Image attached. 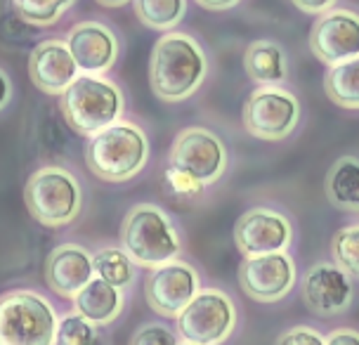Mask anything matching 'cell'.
<instances>
[{
	"label": "cell",
	"instance_id": "cell-16",
	"mask_svg": "<svg viewBox=\"0 0 359 345\" xmlns=\"http://www.w3.org/2000/svg\"><path fill=\"white\" fill-rule=\"evenodd\" d=\"M43 277L55 296L76 300V296L97 277L95 274V253L74 241L55 246L45 258Z\"/></svg>",
	"mask_w": 359,
	"mask_h": 345
},
{
	"label": "cell",
	"instance_id": "cell-11",
	"mask_svg": "<svg viewBox=\"0 0 359 345\" xmlns=\"http://www.w3.org/2000/svg\"><path fill=\"white\" fill-rule=\"evenodd\" d=\"M201 289V272L189 260H172L168 265L149 270L144 279V300L154 315L177 319Z\"/></svg>",
	"mask_w": 359,
	"mask_h": 345
},
{
	"label": "cell",
	"instance_id": "cell-22",
	"mask_svg": "<svg viewBox=\"0 0 359 345\" xmlns=\"http://www.w3.org/2000/svg\"><path fill=\"white\" fill-rule=\"evenodd\" d=\"M324 93L341 109L359 111V57L326 72Z\"/></svg>",
	"mask_w": 359,
	"mask_h": 345
},
{
	"label": "cell",
	"instance_id": "cell-15",
	"mask_svg": "<svg viewBox=\"0 0 359 345\" xmlns=\"http://www.w3.org/2000/svg\"><path fill=\"white\" fill-rule=\"evenodd\" d=\"M298 282V267L291 253L243 258L239 265V286L255 303H279Z\"/></svg>",
	"mask_w": 359,
	"mask_h": 345
},
{
	"label": "cell",
	"instance_id": "cell-8",
	"mask_svg": "<svg viewBox=\"0 0 359 345\" xmlns=\"http://www.w3.org/2000/svg\"><path fill=\"white\" fill-rule=\"evenodd\" d=\"M241 121L248 135L265 142H281L298 130L303 104L298 95L284 86L255 88L243 104Z\"/></svg>",
	"mask_w": 359,
	"mask_h": 345
},
{
	"label": "cell",
	"instance_id": "cell-33",
	"mask_svg": "<svg viewBox=\"0 0 359 345\" xmlns=\"http://www.w3.org/2000/svg\"><path fill=\"white\" fill-rule=\"evenodd\" d=\"M201 10H210V12H229L234 8H239V3L236 0H222V3H217V0H201V3H196Z\"/></svg>",
	"mask_w": 359,
	"mask_h": 345
},
{
	"label": "cell",
	"instance_id": "cell-3",
	"mask_svg": "<svg viewBox=\"0 0 359 345\" xmlns=\"http://www.w3.org/2000/svg\"><path fill=\"white\" fill-rule=\"evenodd\" d=\"M182 246V232L158 203H135L121 222V248L140 267L156 270L180 260Z\"/></svg>",
	"mask_w": 359,
	"mask_h": 345
},
{
	"label": "cell",
	"instance_id": "cell-14",
	"mask_svg": "<svg viewBox=\"0 0 359 345\" xmlns=\"http://www.w3.org/2000/svg\"><path fill=\"white\" fill-rule=\"evenodd\" d=\"M303 303L312 315L331 319L350 310L355 300L352 279L331 260H317L300 279Z\"/></svg>",
	"mask_w": 359,
	"mask_h": 345
},
{
	"label": "cell",
	"instance_id": "cell-23",
	"mask_svg": "<svg viewBox=\"0 0 359 345\" xmlns=\"http://www.w3.org/2000/svg\"><path fill=\"white\" fill-rule=\"evenodd\" d=\"M187 8L189 5L184 0H135L133 3L135 17L147 29L163 31V34L177 29V24L187 15Z\"/></svg>",
	"mask_w": 359,
	"mask_h": 345
},
{
	"label": "cell",
	"instance_id": "cell-32",
	"mask_svg": "<svg viewBox=\"0 0 359 345\" xmlns=\"http://www.w3.org/2000/svg\"><path fill=\"white\" fill-rule=\"evenodd\" d=\"M0 86H3V95H0V109H8L10 102H12V95H15V86H12V76L8 69H0Z\"/></svg>",
	"mask_w": 359,
	"mask_h": 345
},
{
	"label": "cell",
	"instance_id": "cell-21",
	"mask_svg": "<svg viewBox=\"0 0 359 345\" xmlns=\"http://www.w3.org/2000/svg\"><path fill=\"white\" fill-rule=\"evenodd\" d=\"M95 274L128 293L137 279V265L121 246H102L95 251Z\"/></svg>",
	"mask_w": 359,
	"mask_h": 345
},
{
	"label": "cell",
	"instance_id": "cell-29",
	"mask_svg": "<svg viewBox=\"0 0 359 345\" xmlns=\"http://www.w3.org/2000/svg\"><path fill=\"white\" fill-rule=\"evenodd\" d=\"M274 345H326V334L310 324H296V327L286 329Z\"/></svg>",
	"mask_w": 359,
	"mask_h": 345
},
{
	"label": "cell",
	"instance_id": "cell-35",
	"mask_svg": "<svg viewBox=\"0 0 359 345\" xmlns=\"http://www.w3.org/2000/svg\"><path fill=\"white\" fill-rule=\"evenodd\" d=\"M180 345H196V343H187V341H182V343H180Z\"/></svg>",
	"mask_w": 359,
	"mask_h": 345
},
{
	"label": "cell",
	"instance_id": "cell-9",
	"mask_svg": "<svg viewBox=\"0 0 359 345\" xmlns=\"http://www.w3.org/2000/svg\"><path fill=\"white\" fill-rule=\"evenodd\" d=\"M172 168L187 172L201 187L215 184L229 168V149L215 130L203 126H189L180 130L170 144Z\"/></svg>",
	"mask_w": 359,
	"mask_h": 345
},
{
	"label": "cell",
	"instance_id": "cell-5",
	"mask_svg": "<svg viewBox=\"0 0 359 345\" xmlns=\"http://www.w3.org/2000/svg\"><path fill=\"white\" fill-rule=\"evenodd\" d=\"M64 121L79 135L88 140L123 121L126 95L116 81L107 76H79L76 83L60 97Z\"/></svg>",
	"mask_w": 359,
	"mask_h": 345
},
{
	"label": "cell",
	"instance_id": "cell-2",
	"mask_svg": "<svg viewBox=\"0 0 359 345\" xmlns=\"http://www.w3.org/2000/svg\"><path fill=\"white\" fill-rule=\"evenodd\" d=\"M151 156L149 135L135 121H118L86 144V165L97 180L123 184L140 175Z\"/></svg>",
	"mask_w": 359,
	"mask_h": 345
},
{
	"label": "cell",
	"instance_id": "cell-12",
	"mask_svg": "<svg viewBox=\"0 0 359 345\" xmlns=\"http://www.w3.org/2000/svg\"><path fill=\"white\" fill-rule=\"evenodd\" d=\"M67 46L72 50L83 76H104L116 67L121 57V36L104 19H83L67 34Z\"/></svg>",
	"mask_w": 359,
	"mask_h": 345
},
{
	"label": "cell",
	"instance_id": "cell-34",
	"mask_svg": "<svg viewBox=\"0 0 359 345\" xmlns=\"http://www.w3.org/2000/svg\"><path fill=\"white\" fill-rule=\"evenodd\" d=\"M102 5H104V8H123L126 3H102Z\"/></svg>",
	"mask_w": 359,
	"mask_h": 345
},
{
	"label": "cell",
	"instance_id": "cell-24",
	"mask_svg": "<svg viewBox=\"0 0 359 345\" xmlns=\"http://www.w3.org/2000/svg\"><path fill=\"white\" fill-rule=\"evenodd\" d=\"M55 345H111V343H109V336L102 331V327L88 322L86 317H81L79 312L72 310L62 315Z\"/></svg>",
	"mask_w": 359,
	"mask_h": 345
},
{
	"label": "cell",
	"instance_id": "cell-7",
	"mask_svg": "<svg viewBox=\"0 0 359 345\" xmlns=\"http://www.w3.org/2000/svg\"><path fill=\"white\" fill-rule=\"evenodd\" d=\"M239 324V308L227 291L217 286H203L191 305L175 319V329L182 341L196 345L227 343Z\"/></svg>",
	"mask_w": 359,
	"mask_h": 345
},
{
	"label": "cell",
	"instance_id": "cell-27",
	"mask_svg": "<svg viewBox=\"0 0 359 345\" xmlns=\"http://www.w3.org/2000/svg\"><path fill=\"white\" fill-rule=\"evenodd\" d=\"M182 338H180L177 329L168 327L165 322H158V319H149V322H142L137 329L133 331L128 345H180Z\"/></svg>",
	"mask_w": 359,
	"mask_h": 345
},
{
	"label": "cell",
	"instance_id": "cell-10",
	"mask_svg": "<svg viewBox=\"0 0 359 345\" xmlns=\"http://www.w3.org/2000/svg\"><path fill=\"white\" fill-rule=\"evenodd\" d=\"M296 241L293 220L272 206H253L234 225V244L243 258L288 253Z\"/></svg>",
	"mask_w": 359,
	"mask_h": 345
},
{
	"label": "cell",
	"instance_id": "cell-26",
	"mask_svg": "<svg viewBox=\"0 0 359 345\" xmlns=\"http://www.w3.org/2000/svg\"><path fill=\"white\" fill-rule=\"evenodd\" d=\"M331 255L333 263L348 274L350 279L359 282V222L345 225L338 229L331 239Z\"/></svg>",
	"mask_w": 359,
	"mask_h": 345
},
{
	"label": "cell",
	"instance_id": "cell-30",
	"mask_svg": "<svg viewBox=\"0 0 359 345\" xmlns=\"http://www.w3.org/2000/svg\"><path fill=\"white\" fill-rule=\"evenodd\" d=\"M326 345H359V329L338 327L326 334Z\"/></svg>",
	"mask_w": 359,
	"mask_h": 345
},
{
	"label": "cell",
	"instance_id": "cell-31",
	"mask_svg": "<svg viewBox=\"0 0 359 345\" xmlns=\"http://www.w3.org/2000/svg\"><path fill=\"white\" fill-rule=\"evenodd\" d=\"M296 8L305 15H317V17H324L326 12L336 10L341 3H333V0H317V3H310V0H296Z\"/></svg>",
	"mask_w": 359,
	"mask_h": 345
},
{
	"label": "cell",
	"instance_id": "cell-20",
	"mask_svg": "<svg viewBox=\"0 0 359 345\" xmlns=\"http://www.w3.org/2000/svg\"><path fill=\"white\" fill-rule=\"evenodd\" d=\"M326 199L333 208L359 213V158L341 156L326 172Z\"/></svg>",
	"mask_w": 359,
	"mask_h": 345
},
{
	"label": "cell",
	"instance_id": "cell-19",
	"mask_svg": "<svg viewBox=\"0 0 359 345\" xmlns=\"http://www.w3.org/2000/svg\"><path fill=\"white\" fill-rule=\"evenodd\" d=\"M74 310L88 322L97 324V327H107L114 324L123 315L126 310V293L111 286L104 279L95 277L86 289H83L74 300Z\"/></svg>",
	"mask_w": 359,
	"mask_h": 345
},
{
	"label": "cell",
	"instance_id": "cell-18",
	"mask_svg": "<svg viewBox=\"0 0 359 345\" xmlns=\"http://www.w3.org/2000/svg\"><path fill=\"white\" fill-rule=\"evenodd\" d=\"M243 72L258 88L265 86H284L291 74L286 48L269 38H258L248 43L243 53Z\"/></svg>",
	"mask_w": 359,
	"mask_h": 345
},
{
	"label": "cell",
	"instance_id": "cell-6",
	"mask_svg": "<svg viewBox=\"0 0 359 345\" xmlns=\"http://www.w3.org/2000/svg\"><path fill=\"white\" fill-rule=\"evenodd\" d=\"M62 315L36 289H10L0 298V345H55Z\"/></svg>",
	"mask_w": 359,
	"mask_h": 345
},
{
	"label": "cell",
	"instance_id": "cell-28",
	"mask_svg": "<svg viewBox=\"0 0 359 345\" xmlns=\"http://www.w3.org/2000/svg\"><path fill=\"white\" fill-rule=\"evenodd\" d=\"M165 187H168L170 194L180 201H196L198 196L203 194L201 184H198L196 180H191L187 172L172 168V165L165 168Z\"/></svg>",
	"mask_w": 359,
	"mask_h": 345
},
{
	"label": "cell",
	"instance_id": "cell-4",
	"mask_svg": "<svg viewBox=\"0 0 359 345\" xmlns=\"http://www.w3.org/2000/svg\"><path fill=\"white\" fill-rule=\"evenodd\" d=\"M24 203L38 225L69 227L83 213V187L74 170L60 163L41 165L24 184Z\"/></svg>",
	"mask_w": 359,
	"mask_h": 345
},
{
	"label": "cell",
	"instance_id": "cell-25",
	"mask_svg": "<svg viewBox=\"0 0 359 345\" xmlns=\"http://www.w3.org/2000/svg\"><path fill=\"white\" fill-rule=\"evenodd\" d=\"M12 8L22 22L38 29H48L62 22V17L74 8V3L72 0H15Z\"/></svg>",
	"mask_w": 359,
	"mask_h": 345
},
{
	"label": "cell",
	"instance_id": "cell-17",
	"mask_svg": "<svg viewBox=\"0 0 359 345\" xmlns=\"http://www.w3.org/2000/svg\"><path fill=\"white\" fill-rule=\"evenodd\" d=\"M81 76L67 41L62 38H48L41 41L29 55V79L45 95L62 97Z\"/></svg>",
	"mask_w": 359,
	"mask_h": 345
},
{
	"label": "cell",
	"instance_id": "cell-1",
	"mask_svg": "<svg viewBox=\"0 0 359 345\" xmlns=\"http://www.w3.org/2000/svg\"><path fill=\"white\" fill-rule=\"evenodd\" d=\"M210 72L206 48L196 36L170 31L154 43L149 57V88L158 100L177 104L201 90Z\"/></svg>",
	"mask_w": 359,
	"mask_h": 345
},
{
	"label": "cell",
	"instance_id": "cell-13",
	"mask_svg": "<svg viewBox=\"0 0 359 345\" xmlns=\"http://www.w3.org/2000/svg\"><path fill=\"white\" fill-rule=\"evenodd\" d=\"M310 50L329 69L359 57V12L345 5L317 17L310 29Z\"/></svg>",
	"mask_w": 359,
	"mask_h": 345
}]
</instances>
